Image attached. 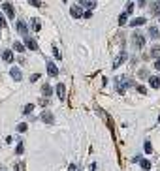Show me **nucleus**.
<instances>
[{"instance_id":"obj_1","label":"nucleus","mask_w":160,"mask_h":171,"mask_svg":"<svg viewBox=\"0 0 160 171\" xmlns=\"http://www.w3.org/2000/svg\"><path fill=\"white\" fill-rule=\"evenodd\" d=\"M130 85H134V83L128 81L124 75L117 77V90H119V92H124V90H126V86H130Z\"/></svg>"},{"instance_id":"obj_2","label":"nucleus","mask_w":160,"mask_h":171,"mask_svg":"<svg viewBox=\"0 0 160 171\" xmlns=\"http://www.w3.org/2000/svg\"><path fill=\"white\" fill-rule=\"evenodd\" d=\"M132 43L136 49H141L143 45H145V38L139 34V32H134V36H132Z\"/></svg>"},{"instance_id":"obj_3","label":"nucleus","mask_w":160,"mask_h":171,"mask_svg":"<svg viewBox=\"0 0 160 171\" xmlns=\"http://www.w3.org/2000/svg\"><path fill=\"white\" fill-rule=\"evenodd\" d=\"M45 66H47V73H49L51 77H57V75H59V68L55 66V62H53V60H45Z\"/></svg>"},{"instance_id":"obj_4","label":"nucleus","mask_w":160,"mask_h":171,"mask_svg":"<svg viewBox=\"0 0 160 171\" xmlns=\"http://www.w3.org/2000/svg\"><path fill=\"white\" fill-rule=\"evenodd\" d=\"M2 9L6 11V15H8L9 19H15V9H13V6L9 4V2H4V4H2Z\"/></svg>"},{"instance_id":"obj_5","label":"nucleus","mask_w":160,"mask_h":171,"mask_svg":"<svg viewBox=\"0 0 160 171\" xmlns=\"http://www.w3.org/2000/svg\"><path fill=\"white\" fill-rule=\"evenodd\" d=\"M25 47H28L30 51H38V43H36V40H32L30 36H25Z\"/></svg>"},{"instance_id":"obj_6","label":"nucleus","mask_w":160,"mask_h":171,"mask_svg":"<svg viewBox=\"0 0 160 171\" xmlns=\"http://www.w3.org/2000/svg\"><path fill=\"white\" fill-rule=\"evenodd\" d=\"M15 27H17V32H19V34H23V36H27V23H25V21L17 19V23H15Z\"/></svg>"},{"instance_id":"obj_7","label":"nucleus","mask_w":160,"mask_h":171,"mask_svg":"<svg viewBox=\"0 0 160 171\" xmlns=\"http://www.w3.org/2000/svg\"><path fill=\"white\" fill-rule=\"evenodd\" d=\"M124 60H126V53H124V51H121V55L115 59V62H113V70H117V68H119L121 64L124 62Z\"/></svg>"},{"instance_id":"obj_8","label":"nucleus","mask_w":160,"mask_h":171,"mask_svg":"<svg viewBox=\"0 0 160 171\" xmlns=\"http://www.w3.org/2000/svg\"><path fill=\"white\" fill-rule=\"evenodd\" d=\"M2 59H4V62L11 64V62H13V53H11L9 49H4V51H2Z\"/></svg>"},{"instance_id":"obj_9","label":"nucleus","mask_w":160,"mask_h":171,"mask_svg":"<svg viewBox=\"0 0 160 171\" xmlns=\"http://www.w3.org/2000/svg\"><path fill=\"white\" fill-rule=\"evenodd\" d=\"M147 23V19L145 17H136V19H132V21H130V27H143V25H145Z\"/></svg>"},{"instance_id":"obj_10","label":"nucleus","mask_w":160,"mask_h":171,"mask_svg":"<svg viewBox=\"0 0 160 171\" xmlns=\"http://www.w3.org/2000/svg\"><path fill=\"white\" fill-rule=\"evenodd\" d=\"M57 96H59V100H64V98H66V86H64L62 83H59V85H57Z\"/></svg>"},{"instance_id":"obj_11","label":"nucleus","mask_w":160,"mask_h":171,"mask_svg":"<svg viewBox=\"0 0 160 171\" xmlns=\"http://www.w3.org/2000/svg\"><path fill=\"white\" fill-rule=\"evenodd\" d=\"M70 13H72V17H73V19H79V17H83V13H81V8H79V6H72V8H70Z\"/></svg>"},{"instance_id":"obj_12","label":"nucleus","mask_w":160,"mask_h":171,"mask_svg":"<svg viewBox=\"0 0 160 171\" xmlns=\"http://www.w3.org/2000/svg\"><path fill=\"white\" fill-rule=\"evenodd\" d=\"M9 75L13 77L15 81H21V79H23V75H21V70H19V68H11V70H9Z\"/></svg>"},{"instance_id":"obj_13","label":"nucleus","mask_w":160,"mask_h":171,"mask_svg":"<svg viewBox=\"0 0 160 171\" xmlns=\"http://www.w3.org/2000/svg\"><path fill=\"white\" fill-rule=\"evenodd\" d=\"M41 120L47 122V124H53V115H51V111H43V115H41Z\"/></svg>"},{"instance_id":"obj_14","label":"nucleus","mask_w":160,"mask_h":171,"mask_svg":"<svg viewBox=\"0 0 160 171\" xmlns=\"http://www.w3.org/2000/svg\"><path fill=\"white\" fill-rule=\"evenodd\" d=\"M149 83H151L153 88H158V86H160V77L158 75H153L151 79H149Z\"/></svg>"},{"instance_id":"obj_15","label":"nucleus","mask_w":160,"mask_h":171,"mask_svg":"<svg viewBox=\"0 0 160 171\" xmlns=\"http://www.w3.org/2000/svg\"><path fill=\"white\" fill-rule=\"evenodd\" d=\"M149 36H151V38H153V40H156V38H158V36H160V32H158V28H156V27H151V28H149Z\"/></svg>"},{"instance_id":"obj_16","label":"nucleus","mask_w":160,"mask_h":171,"mask_svg":"<svg viewBox=\"0 0 160 171\" xmlns=\"http://www.w3.org/2000/svg\"><path fill=\"white\" fill-rule=\"evenodd\" d=\"M151 13H153V15H160V0L153 4V8H151Z\"/></svg>"},{"instance_id":"obj_17","label":"nucleus","mask_w":160,"mask_h":171,"mask_svg":"<svg viewBox=\"0 0 160 171\" xmlns=\"http://www.w3.org/2000/svg\"><path fill=\"white\" fill-rule=\"evenodd\" d=\"M30 23H32V28H34V30H36V32H40V30H41V25H40V21H38L36 17L32 19Z\"/></svg>"},{"instance_id":"obj_18","label":"nucleus","mask_w":160,"mask_h":171,"mask_svg":"<svg viewBox=\"0 0 160 171\" xmlns=\"http://www.w3.org/2000/svg\"><path fill=\"white\" fill-rule=\"evenodd\" d=\"M151 57H153V59H160V47H158V45L151 49Z\"/></svg>"},{"instance_id":"obj_19","label":"nucleus","mask_w":160,"mask_h":171,"mask_svg":"<svg viewBox=\"0 0 160 171\" xmlns=\"http://www.w3.org/2000/svg\"><path fill=\"white\" fill-rule=\"evenodd\" d=\"M13 49L19 51V53H23V51H25V45L21 43V41H15V43H13Z\"/></svg>"},{"instance_id":"obj_20","label":"nucleus","mask_w":160,"mask_h":171,"mask_svg":"<svg viewBox=\"0 0 160 171\" xmlns=\"http://www.w3.org/2000/svg\"><path fill=\"white\" fill-rule=\"evenodd\" d=\"M53 55H55V59H57V60L62 59V55H60V51H59V47H57V45H53Z\"/></svg>"},{"instance_id":"obj_21","label":"nucleus","mask_w":160,"mask_h":171,"mask_svg":"<svg viewBox=\"0 0 160 171\" xmlns=\"http://www.w3.org/2000/svg\"><path fill=\"white\" fill-rule=\"evenodd\" d=\"M143 147H145V152H147V154H151V152H153V145H151V141H145V145H143Z\"/></svg>"},{"instance_id":"obj_22","label":"nucleus","mask_w":160,"mask_h":171,"mask_svg":"<svg viewBox=\"0 0 160 171\" xmlns=\"http://www.w3.org/2000/svg\"><path fill=\"white\" fill-rule=\"evenodd\" d=\"M141 167L145 171H149V169H151V162H149V160H141Z\"/></svg>"},{"instance_id":"obj_23","label":"nucleus","mask_w":160,"mask_h":171,"mask_svg":"<svg viewBox=\"0 0 160 171\" xmlns=\"http://www.w3.org/2000/svg\"><path fill=\"white\" fill-rule=\"evenodd\" d=\"M41 90H43V96H51V92H53L49 85H43V88H41Z\"/></svg>"},{"instance_id":"obj_24","label":"nucleus","mask_w":160,"mask_h":171,"mask_svg":"<svg viewBox=\"0 0 160 171\" xmlns=\"http://www.w3.org/2000/svg\"><path fill=\"white\" fill-rule=\"evenodd\" d=\"M126 15H128V13H121V15H119V25H121V27L126 23Z\"/></svg>"},{"instance_id":"obj_25","label":"nucleus","mask_w":160,"mask_h":171,"mask_svg":"<svg viewBox=\"0 0 160 171\" xmlns=\"http://www.w3.org/2000/svg\"><path fill=\"white\" fill-rule=\"evenodd\" d=\"M15 152H17V154H23V152H25V145H23V143H19V145H17V149H15Z\"/></svg>"},{"instance_id":"obj_26","label":"nucleus","mask_w":160,"mask_h":171,"mask_svg":"<svg viewBox=\"0 0 160 171\" xmlns=\"http://www.w3.org/2000/svg\"><path fill=\"white\" fill-rule=\"evenodd\" d=\"M28 4L36 6V8H41V6H43V4H41V2H40V0H28Z\"/></svg>"},{"instance_id":"obj_27","label":"nucleus","mask_w":160,"mask_h":171,"mask_svg":"<svg viewBox=\"0 0 160 171\" xmlns=\"http://www.w3.org/2000/svg\"><path fill=\"white\" fill-rule=\"evenodd\" d=\"M132 11H134V2H128V6H126V13L130 15Z\"/></svg>"},{"instance_id":"obj_28","label":"nucleus","mask_w":160,"mask_h":171,"mask_svg":"<svg viewBox=\"0 0 160 171\" xmlns=\"http://www.w3.org/2000/svg\"><path fill=\"white\" fill-rule=\"evenodd\" d=\"M27 128H28L27 124H25V122H21V124H19V126H17V130L21 132V134H23V132H27Z\"/></svg>"},{"instance_id":"obj_29","label":"nucleus","mask_w":160,"mask_h":171,"mask_svg":"<svg viewBox=\"0 0 160 171\" xmlns=\"http://www.w3.org/2000/svg\"><path fill=\"white\" fill-rule=\"evenodd\" d=\"M32 109H34V105H32V104H28L27 107H25V113L28 115V113H32Z\"/></svg>"},{"instance_id":"obj_30","label":"nucleus","mask_w":160,"mask_h":171,"mask_svg":"<svg viewBox=\"0 0 160 171\" xmlns=\"http://www.w3.org/2000/svg\"><path fill=\"white\" fill-rule=\"evenodd\" d=\"M83 17H85V19H91V17H92V11H91V9H89V11H85V13H83Z\"/></svg>"},{"instance_id":"obj_31","label":"nucleus","mask_w":160,"mask_h":171,"mask_svg":"<svg viewBox=\"0 0 160 171\" xmlns=\"http://www.w3.org/2000/svg\"><path fill=\"white\" fill-rule=\"evenodd\" d=\"M137 92H139V94H145L147 88H145V86H137Z\"/></svg>"},{"instance_id":"obj_32","label":"nucleus","mask_w":160,"mask_h":171,"mask_svg":"<svg viewBox=\"0 0 160 171\" xmlns=\"http://www.w3.org/2000/svg\"><path fill=\"white\" fill-rule=\"evenodd\" d=\"M38 79H40V73H34V75L30 77V81H32V83H34V81H38Z\"/></svg>"},{"instance_id":"obj_33","label":"nucleus","mask_w":160,"mask_h":171,"mask_svg":"<svg viewBox=\"0 0 160 171\" xmlns=\"http://www.w3.org/2000/svg\"><path fill=\"white\" fill-rule=\"evenodd\" d=\"M0 27H6V19L2 17V13H0Z\"/></svg>"},{"instance_id":"obj_34","label":"nucleus","mask_w":160,"mask_h":171,"mask_svg":"<svg viewBox=\"0 0 160 171\" xmlns=\"http://www.w3.org/2000/svg\"><path fill=\"white\" fill-rule=\"evenodd\" d=\"M155 68L160 72V59H156V62H155Z\"/></svg>"},{"instance_id":"obj_35","label":"nucleus","mask_w":160,"mask_h":171,"mask_svg":"<svg viewBox=\"0 0 160 171\" xmlns=\"http://www.w3.org/2000/svg\"><path fill=\"white\" fill-rule=\"evenodd\" d=\"M70 171H77V167H75V164H70Z\"/></svg>"},{"instance_id":"obj_36","label":"nucleus","mask_w":160,"mask_h":171,"mask_svg":"<svg viewBox=\"0 0 160 171\" xmlns=\"http://www.w3.org/2000/svg\"><path fill=\"white\" fill-rule=\"evenodd\" d=\"M137 4H139V6H145V0H137Z\"/></svg>"},{"instance_id":"obj_37","label":"nucleus","mask_w":160,"mask_h":171,"mask_svg":"<svg viewBox=\"0 0 160 171\" xmlns=\"http://www.w3.org/2000/svg\"><path fill=\"white\" fill-rule=\"evenodd\" d=\"M158 122H160V117H158Z\"/></svg>"},{"instance_id":"obj_38","label":"nucleus","mask_w":160,"mask_h":171,"mask_svg":"<svg viewBox=\"0 0 160 171\" xmlns=\"http://www.w3.org/2000/svg\"><path fill=\"white\" fill-rule=\"evenodd\" d=\"M62 2H66V0H62Z\"/></svg>"}]
</instances>
